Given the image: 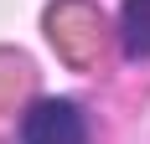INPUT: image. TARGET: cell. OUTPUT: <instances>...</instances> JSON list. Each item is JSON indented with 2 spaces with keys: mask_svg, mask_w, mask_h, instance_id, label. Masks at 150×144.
Masks as SVG:
<instances>
[{
  "mask_svg": "<svg viewBox=\"0 0 150 144\" xmlns=\"http://www.w3.org/2000/svg\"><path fill=\"white\" fill-rule=\"evenodd\" d=\"M31 87V67L21 57H11V52H0V113L5 108H16V98Z\"/></svg>",
  "mask_w": 150,
  "mask_h": 144,
  "instance_id": "277c9868",
  "label": "cell"
},
{
  "mask_svg": "<svg viewBox=\"0 0 150 144\" xmlns=\"http://www.w3.org/2000/svg\"><path fill=\"white\" fill-rule=\"evenodd\" d=\"M21 144H88V124L73 98H47L36 103L21 124Z\"/></svg>",
  "mask_w": 150,
  "mask_h": 144,
  "instance_id": "7a4b0ae2",
  "label": "cell"
},
{
  "mask_svg": "<svg viewBox=\"0 0 150 144\" xmlns=\"http://www.w3.org/2000/svg\"><path fill=\"white\" fill-rule=\"evenodd\" d=\"M47 36L57 46V57L73 67H93L104 57V15L88 0H57L47 10Z\"/></svg>",
  "mask_w": 150,
  "mask_h": 144,
  "instance_id": "6da1fadb",
  "label": "cell"
},
{
  "mask_svg": "<svg viewBox=\"0 0 150 144\" xmlns=\"http://www.w3.org/2000/svg\"><path fill=\"white\" fill-rule=\"evenodd\" d=\"M119 41H124V57H135V62L150 57V0H124V10H119Z\"/></svg>",
  "mask_w": 150,
  "mask_h": 144,
  "instance_id": "3957f363",
  "label": "cell"
}]
</instances>
